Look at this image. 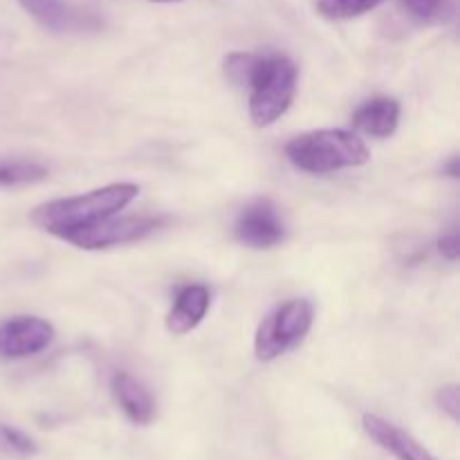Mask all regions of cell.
Masks as SVG:
<instances>
[{
  "mask_svg": "<svg viewBox=\"0 0 460 460\" xmlns=\"http://www.w3.org/2000/svg\"><path fill=\"white\" fill-rule=\"evenodd\" d=\"M250 117L259 128L274 124L290 108L296 93V66L283 54H261L250 81Z\"/></svg>",
  "mask_w": 460,
  "mask_h": 460,
  "instance_id": "3",
  "label": "cell"
},
{
  "mask_svg": "<svg viewBox=\"0 0 460 460\" xmlns=\"http://www.w3.org/2000/svg\"><path fill=\"white\" fill-rule=\"evenodd\" d=\"M49 171L39 162L30 160H0V189L25 187L48 180Z\"/></svg>",
  "mask_w": 460,
  "mask_h": 460,
  "instance_id": "13",
  "label": "cell"
},
{
  "mask_svg": "<svg viewBox=\"0 0 460 460\" xmlns=\"http://www.w3.org/2000/svg\"><path fill=\"white\" fill-rule=\"evenodd\" d=\"M0 445L7 452L18 454V456H34L39 452V445L34 443V438H30L25 431L9 425H0Z\"/></svg>",
  "mask_w": 460,
  "mask_h": 460,
  "instance_id": "16",
  "label": "cell"
},
{
  "mask_svg": "<svg viewBox=\"0 0 460 460\" xmlns=\"http://www.w3.org/2000/svg\"><path fill=\"white\" fill-rule=\"evenodd\" d=\"M209 310V290L205 286H187L175 296V304L166 317V328L173 335H187L205 319Z\"/></svg>",
  "mask_w": 460,
  "mask_h": 460,
  "instance_id": "11",
  "label": "cell"
},
{
  "mask_svg": "<svg viewBox=\"0 0 460 460\" xmlns=\"http://www.w3.org/2000/svg\"><path fill=\"white\" fill-rule=\"evenodd\" d=\"M382 3H386V0H317V9L322 16L332 18V21H344V18H355L373 12Z\"/></svg>",
  "mask_w": 460,
  "mask_h": 460,
  "instance_id": "14",
  "label": "cell"
},
{
  "mask_svg": "<svg viewBox=\"0 0 460 460\" xmlns=\"http://www.w3.org/2000/svg\"><path fill=\"white\" fill-rule=\"evenodd\" d=\"M402 4L416 21L422 22L440 21L447 13V0H402Z\"/></svg>",
  "mask_w": 460,
  "mask_h": 460,
  "instance_id": "17",
  "label": "cell"
},
{
  "mask_svg": "<svg viewBox=\"0 0 460 460\" xmlns=\"http://www.w3.org/2000/svg\"><path fill=\"white\" fill-rule=\"evenodd\" d=\"M314 305L305 299H292L274 308L261 322L254 337V353L261 362H272L305 340L313 328Z\"/></svg>",
  "mask_w": 460,
  "mask_h": 460,
  "instance_id": "4",
  "label": "cell"
},
{
  "mask_svg": "<svg viewBox=\"0 0 460 460\" xmlns=\"http://www.w3.org/2000/svg\"><path fill=\"white\" fill-rule=\"evenodd\" d=\"M139 196V187L133 182H117L94 191L72 198L45 202L31 211V223L43 232L61 238L72 229L85 227L97 220L111 218L130 205Z\"/></svg>",
  "mask_w": 460,
  "mask_h": 460,
  "instance_id": "1",
  "label": "cell"
},
{
  "mask_svg": "<svg viewBox=\"0 0 460 460\" xmlns=\"http://www.w3.org/2000/svg\"><path fill=\"white\" fill-rule=\"evenodd\" d=\"M111 386L117 404L133 425H151L155 418V402L146 386L139 385L128 373H117Z\"/></svg>",
  "mask_w": 460,
  "mask_h": 460,
  "instance_id": "10",
  "label": "cell"
},
{
  "mask_svg": "<svg viewBox=\"0 0 460 460\" xmlns=\"http://www.w3.org/2000/svg\"><path fill=\"white\" fill-rule=\"evenodd\" d=\"M238 241L254 250H270L286 238V225L270 198H259L241 211L234 227Z\"/></svg>",
  "mask_w": 460,
  "mask_h": 460,
  "instance_id": "6",
  "label": "cell"
},
{
  "mask_svg": "<svg viewBox=\"0 0 460 460\" xmlns=\"http://www.w3.org/2000/svg\"><path fill=\"white\" fill-rule=\"evenodd\" d=\"M54 326L40 317H13L0 323V358L25 359L48 349Z\"/></svg>",
  "mask_w": 460,
  "mask_h": 460,
  "instance_id": "7",
  "label": "cell"
},
{
  "mask_svg": "<svg viewBox=\"0 0 460 460\" xmlns=\"http://www.w3.org/2000/svg\"><path fill=\"white\" fill-rule=\"evenodd\" d=\"M164 225V218L153 216H111V218L97 220L85 227L72 229L63 234L61 241L72 243L81 250H108V247L128 245V243L144 241L146 236L155 234Z\"/></svg>",
  "mask_w": 460,
  "mask_h": 460,
  "instance_id": "5",
  "label": "cell"
},
{
  "mask_svg": "<svg viewBox=\"0 0 460 460\" xmlns=\"http://www.w3.org/2000/svg\"><path fill=\"white\" fill-rule=\"evenodd\" d=\"M259 52H234L225 58V75L236 85H250L256 67H259Z\"/></svg>",
  "mask_w": 460,
  "mask_h": 460,
  "instance_id": "15",
  "label": "cell"
},
{
  "mask_svg": "<svg viewBox=\"0 0 460 460\" xmlns=\"http://www.w3.org/2000/svg\"><path fill=\"white\" fill-rule=\"evenodd\" d=\"M18 3L31 18L52 31L72 30L79 22L63 0H18Z\"/></svg>",
  "mask_w": 460,
  "mask_h": 460,
  "instance_id": "12",
  "label": "cell"
},
{
  "mask_svg": "<svg viewBox=\"0 0 460 460\" xmlns=\"http://www.w3.org/2000/svg\"><path fill=\"white\" fill-rule=\"evenodd\" d=\"M398 124L400 103L391 97L368 99V102L362 103L353 115L355 130L368 135V137H391V135L398 130Z\"/></svg>",
  "mask_w": 460,
  "mask_h": 460,
  "instance_id": "9",
  "label": "cell"
},
{
  "mask_svg": "<svg viewBox=\"0 0 460 460\" xmlns=\"http://www.w3.org/2000/svg\"><path fill=\"white\" fill-rule=\"evenodd\" d=\"M362 427L371 436V440H376L395 460H436L413 436H409L407 431H402L385 418L367 413L362 418Z\"/></svg>",
  "mask_w": 460,
  "mask_h": 460,
  "instance_id": "8",
  "label": "cell"
},
{
  "mask_svg": "<svg viewBox=\"0 0 460 460\" xmlns=\"http://www.w3.org/2000/svg\"><path fill=\"white\" fill-rule=\"evenodd\" d=\"M436 402H438V407L443 409L445 413H447L449 418H452L454 422H458L460 418V391L456 385H447L443 386V389H438V394H436Z\"/></svg>",
  "mask_w": 460,
  "mask_h": 460,
  "instance_id": "18",
  "label": "cell"
},
{
  "mask_svg": "<svg viewBox=\"0 0 460 460\" xmlns=\"http://www.w3.org/2000/svg\"><path fill=\"white\" fill-rule=\"evenodd\" d=\"M286 155L304 173L326 175L341 169L364 166L371 157L364 139L340 128L310 130L286 146Z\"/></svg>",
  "mask_w": 460,
  "mask_h": 460,
  "instance_id": "2",
  "label": "cell"
},
{
  "mask_svg": "<svg viewBox=\"0 0 460 460\" xmlns=\"http://www.w3.org/2000/svg\"><path fill=\"white\" fill-rule=\"evenodd\" d=\"M438 250H440V254L445 256V259L456 261L458 254H460V238H458V232H449L447 236L440 238V241H438Z\"/></svg>",
  "mask_w": 460,
  "mask_h": 460,
  "instance_id": "19",
  "label": "cell"
},
{
  "mask_svg": "<svg viewBox=\"0 0 460 460\" xmlns=\"http://www.w3.org/2000/svg\"><path fill=\"white\" fill-rule=\"evenodd\" d=\"M151 3H180V0H151Z\"/></svg>",
  "mask_w": 460,
  "mask_h": 460,
  "instance_id": "20",
  "label": "cell"
}]
</instances>
